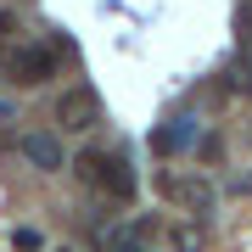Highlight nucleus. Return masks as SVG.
<instances>
[{
	"mask_svg": "<svg viewBox=\"0 0 252 252\" xmlns=\"http://www.w3.org/2000/svg\"><path fill=\"white\" fill-rule=\"evenodd\" d=\"M79 180H84V185H101V190L118 196V202H135V190H140L135 168H129L118 152H84V157H79Z\"/></svg>",
	"mask_w": 252,
	"mask_h": 252,
	"instance_id": "obj_1",
	"label": "nucleus"
},
{
	"mask_svg": "<svg viewBox=\"0 0 252 252\" xmlns=\"http://www.w3.org/2000/svg\"><path fill=\"white\" fill-rule=\"evenodd\" d=\"M56 56H62V45H23L17 56H11V79L17 84H45L51 73H56Z\"/></svg>",
	"mask_w": 252,
	"mask_h": 252,
	"instance_id": "obj_2",
	"label": "nucleus"
},
{
	"mask_svg": "<svg viewBox=\"0 0 252 252\" xmlns=\"http://www.w3.org/2000/svg\"><path fill=\"white\" fill-rule=\"evenodd\" d=\"M162 190H168V202L190 207V213H207V207H213V185H207V180H190V174H168Z\"/></svg>",
	"mask_w": 252,
	"mask_h": 252,
	"instance_id": "obj_3",
	"label": "nucleus"
},
{
	"mask_svg": "<svg viewBox=\"0 0 252 252\" xmlns=\"http://www.w3.org/2000/svg\"><path fill=\"white\" fill-rule=\"evenodd\" d=\"M95 112H101V107H95L90 90H67L62 101H56V124H62V129H90Z\"/></svg>",
	"mask_w": 252,
	"mask_h": 252,
	"instance_id": "obj_4",
	"label": "nucleus"
},
{
	"mask_svg": "<svg viewBox=\"0 0 252 252\" xmlns=\"http://www.w3.org/2000/svg\"><path fill=\"white\" fill-rule=\"evenodd\" d=\"M23 157L34 162V168H45V174L62 168V146H56V135H23Z\"/></svg>",
	"mask_w": 252,
	"mask_h": 252,
	"instance_id": "obj_5",
	"label": "nucleus"
},
{
	"mask_svg": "<svg viewBox=\"0 0 252 252\" xmlns=\"http://www.w3.org/2000/svg\"><path fill=\"white\" fill-rule=\"evenodd\" d=\"M185 140H190V124H168V129H157V135H152V152L168 157V152H180Z\"/></svg>",
	"mask_w": 252,
	"mask_h": 252,
	"instance_id": "obj_6",
	"label": "nucleus"
},
{
	"mask_svg": "<svg viewBox=\"0 0 252 252\" xmlns=\"http://www.w3.org/2000/svg\"><path fill=\"white\" fill-rule=\"evenodd\" d=\"M168 247H174V252H207V235H202L196 224H174V230H168Z\"/></svg>",
	"mask_w": 252,
	"mask_h": 252,
	"instance_id": "obj_7",
	"label": "nucleus"
},
{
	"mask_svg": "<svg viewBox=\"0 0 252 252\" xmlns=\"http://www.w3.org/2000/svg\"><path fill=\"white\" fill-rule=\"evenodd\" d=\"M235 90L252 95V62H235Z\"/></svg>",
	"mask_w": 252,
	"mask_h": 252,
	"instance_id": "obj_8",
	"label": "nucleus"
},
{
	"mask_svg": "<svg viewBox=\"0 0 252 252\" xmlns=\"http://www.w3.org/2000/svg\"><path fill=\"white\" fill-rule=\"evenodd\" d=\"M17 252H39V230H17Z\"/></svg>",
	"mask_w": 252,
	"mask_h": 252,
	"instance_id": "obj_9",
	"label": "nucleus"
},
{
	"mask_svg": "<svg viewBox=\"0 0 252 252\" xmlns=\"http://www.w3.org/2000/svg\"><path fill=\"white\" fill-rule=\"evenodd\" d=\"M241 190H247V196H252V174H247V180H241Z\"/></svg>",
	"mask_w": 252,
	"mask_h": 252,
	"instance_id": "obj_10",
	"label": "nucleus"
}]
</instances>
